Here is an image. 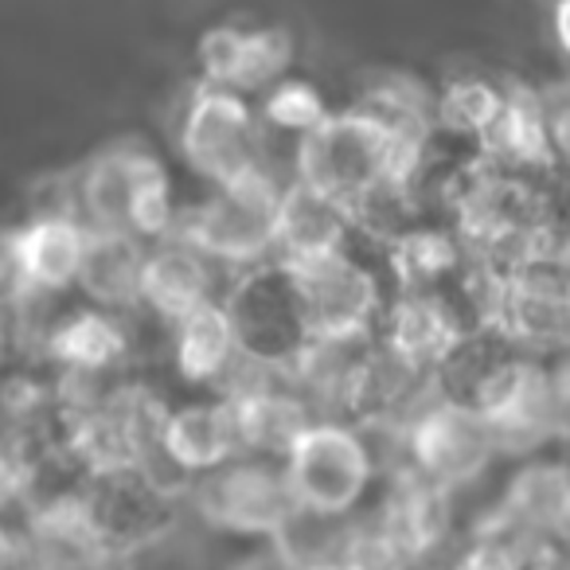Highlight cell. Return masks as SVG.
Returning <instances> with one entry per match:
<instances>
[{"mask_svg": "<svg viewBox=\"0 0 570 570\" xmlns=\"http://www.w3.org/2000/svg\"><path fill=\"white\" fill-rule=\"evenodd\" d=\"M411 473L426 476V481L442 484V489H458V484L473 481L484 473L489 458L497 453L492 430L481 422V414L465 403H438L414 419L411 434Z\"/></svg>", "mask_w": 570, "mask_h": 570, "instance_id": "30bf717a", "label": "cell"}, {"mask_svg": "<svg viewBox=\"0 0 570 570\" xmlns=\"http://www.w3.org/2000/svg\"><path fill=\"white\" fill-rule=\"evenodd\" d=\"M419 157L422 149L399 141L375 114L344 110L328 114L317 129L305 134L297 153V180L352 212L367 191L411 180Z\"/></svg>", "mask_w": 570, "mask_h": 570, "instance_id": "6da1fadb", "label": "cell"}, {"mask_svg": "<svg viewBox=\"0 0 570 570\" xmlns=\"http://www.w3.org/2000/svg\"><path fill=\"white\" fill-rule=\"evenodd\" d=\"M500 106H504V95L484 79H458L445 87L442 102H438V121L450 126L453 134L484 137L500 118Z\"/></svg>", "mask_w": 570, "mask_h": 570, "instance_id": "cb8c5ba5", "label": "cell"}, {"mask_svg": "<svg viewBox=\"0 0 570 570\" xmlns=\"http://www.w3.org/2000/svg\"><path fill=\"white\" fill-rule=\"evenodd\" d=\"M551 24H554V40H559V48L570 56V0H554Z\"/></svg>", "mask_w": 570, "mask_h": 570, "instance_id": "1f68e13d", "label": "cell"}, {"mask_svg": "<svg viewBox=\"0 0 570 570\" xmlns=\"http://www.w3.org/2000/svg\"><path fill=\"white\" fill-rule=\"evenodd\" d=\"M348 212L333 204L328 196L313 191L309 184H289L282 188V207H277V243L282 246V266L297 262L328 258L341 254L344 235H348Z\"/></svg>", "mask_w": 570, "mask_h": 570, "instance_id": "5bb4252c", "label": "cell"}, {"mask_svg": "<svg viewBox=\"0 0 570 570\" xmlns=\"http://www.w3.org/2000/svg\"><path fill=\"white\" fill-rule=\"evenodd\" d=\"M411 567H414L411 554L395 543V535L380 520L344 531L336 570H411Z\"/></svg>", "mask_w": 570, "mask_h": 570, "instance_id": "d4e9b609", "label": "cell"}, {"mask_svg": "<svg viewBox=\"0 0 570 570\" xmlns=\"http://www.w3.org/2000/svg\"><path fill=\"white\" fill-rule=\"evenodd\" d=\"M141 250L126 235H98L87 230V254H82L79 277L102 302H134L141 297Z\"/></svg>", "mask_w": 570, "mask_h": 570, "instance_id": "7402d4cb", "label": "cell"}, {"mask_svg": "<svg viewBox=\"0 0 570 570\" xmlns=\"http://www.w3.org/2000/svg\"><path fill=\"white\" fill-rule=\"evenodd\" d=\"M79 497L102 551L118 559H126L137 547L157 543L173 528V489H165L157 476L137 465L90 473Z\"/></svg>", "mask_w": 570, "mask_h": 570, "instance_id": "52a82bcc", "label": "cell"}, {"mask_svg": "<svg viewBox=\"0 0 570 570\" xmlns=\"http://www.w3.org/2000/svg\"><path fill=\"white\" fill-rule=\"evenodd\" d=\"M238 434L227 403L184 406L165 419L160 430V458L180 476H204L238 458Z\"/></svg>", "mask_w": 570, "mask_h": 570, "instance_id": "4fadbf2b", "label": "cell"}, {"mask_svg": "<svg viewBox=\"0 0 570 570\" xmlns=\"http://www.w3.org/2000/svg\"><path fill=\"white\" fill-rule=\"evenodd\" d=\"M20 262H24L28 285H43V289H59V285L75 282L87 254V227L75 219H40L28 230L17 235Z\"/></svg>", "mask_w": 570, "mask_h": 570, "instance_id": "ffe728a7", "label": "cell"}, {"mask_svg": "<svg viewBox=\"0 0 570 570\" xmlns=\"http://www.w3.org/2000/svg\"><path fill=\"white\" fill-rule=\"evenodd\" d=\"M40 570H126V559H118V554H82V559L40 562Z\"/></svg>", "mask_w": 570, "mask_h": 570, "instance_id": "4dcf8cb0", "label": "cell"}, {"mask_svg": "<svg viewBox=\"0 0 570 570\" xmlns=\"http://www.w3.org/2000/svg\"><path fill=\"white\" fill-rule=\"evenodd\" d=\"M294 59V40L282 28H254L243 32L235 24H219L199 40L204 82L219 90H254L274 82Z\"/></svg>", "mask_w": 570, "mask_h": 570, "instance_id": "7c38bea8", "label": "cell"}, {"mask_svg": "<svg viewBox=\"0 0 570 570\" xmlns=\"http://www.w3.org/2000/svg\"><path fill=\"white\" fill-rule=\"evenodd\" d=\"M230 419H235L238 450L258 453V458L282 461L289 453V445L302 438V430L309 426V411L297 403L294 395L266 387V383H250V387L235 391L227 399Z\"/></svg>", "mask_w": 570, "mask_h": 570, "instance_id": "2e32d148", "label": "cell"}, {"mask_svg": "<svg viewBox=\"0 0 570 570\" xmlns=\"http://www.w3.org/2000/svg\"><path fill=\"white\" fill-rule=\"evenodd\" d=\"M302 297L309 341L317 344H348L364 333L367 317L375 313V282L341 254L285 266Z\"/></svg>", "mask_w": 570, "mask_h": 570, "instance_id": "9c48e42d", "label": "cell"}, {"mask_svg": "<svg viewBox=\"0 0 570 570\" xmlns=\"http://www.w3.org/2000/svg\"><path fill=\"white\" fill-rule=\"evenodd\" d=\"M196 508L212 528L274 543L302 508L274 458H230L196 484Z\"/></svg>", "mask_w": 570, "mask_h": 570, "instance_id": "277c9868", "label": "cell"}, {"mask_svg": "<svg viewBox=\"0 0 570 570\" xmlns=\"http://www.w3.org/2000/svg\"><path fill=\"white\" fill-rule=\"evenodd\" d=\"M387 341L391 360L403 364L406 372H419V367L430 364H445L461 348V328L453 321V313L445 309V302L414 289L391 313Z\"/></svg>", "mask_w": 570, "mask_h": 570, "instance_id": "e0dca14e", "label": "cell"}, {"mask_svg": "<svg viewBox=\"0 0 570 570\" xmlns=\"http://www.w3.org/2000/svg\"><path fill=\"white\" fill-rule=\"evenodd\" d=\"M504 523L531 535H570V469L531 465L508 484Z\"/></svg>", "mask_w": 570, "mask_h": 570, "instance_id": "ac0fdd59", "label": "cell"}, {"mask_svg": "<svg viewBox=\"0 0 570 570\" xmlns=\"http://www.w3.org/2000/svg\"><path fill=\"white\" fill-rule=\"evenodd\" d=\"M28 285V274H24V262H20V243L17 235H0V305L20 297Z\"/></svg>", "mask_w": 570, "mask_h": 570, "instance_id": "f1b7e54d", "label": "cell"}, {"mask_svg": "<svg viewBox=\"0 0 570 570\" xmlns=\"http://www.w3.org/2000/svg\"><path fill=\"white\" fill-rule=\"evenodd\" d=\"M380 523L419 567L450 535V489H442V484L426 481L419 473H406L383 500Z\"/></svg>", "mask_w": 570, "mask_h": 570, "instance_id": "9a60e30c", "label": "cell"}, {"mask_svg": "<svg viewBox=\"0 0 570 570\" xmlns=\"http://www.w3.org/2000/svg\"><path fill=\"white\" fill-rule=\"evenodd\" d=\"M492 153H500L512 165H551V126H547V110L531 90L515 87L512 95H504V106H500V118L492 121L489 134Z\"/></svg>", "mask_w": 570, "mask_h": 570, "instance_id": "44dd1931", "label": "cell"}, {"mask_svg": "<svg viewBox=\"0 0 570 570\" xmlns=\"http://www.w3.org/2000/svg\"><path fill=\"white\" fill-rule=\"evenodd\" d=\"M56 352L75 367H106L121 352V333L106 317L87 313L56 336Z\"/></svg>", "mask_w": 570, "mask_h": 570, "instance_id": "484cf974", "label": "cell"}, {"mask_svg": "<svg viewBox=\"0 0 570 570\" xmlns=\"http://www.w3.org/2000/svg\"><path fill=\"white\" fill-rule=\"evenodd\" d=\"M141 297L153 302L168 321H184L207 297V266L191 246H165L141 266Z\"/></svg>", "mask_w": 570, "mask_h": 570, "instance_id": "d6986e66", "label": "cell"}, {"mask_svg": "<svg viewBox=\"0 0 570 570\" xmlns=\"http://www.w3.org/2000/svg\"><path fill=\"white\" fill-rule=\"evenodd\" d=\"M285 481L302 512L344 520L372 484V453L341 422H309L282 458Z\"/></svg>", "mask_w": 570, "mask_h": 570, "instance_id": "3957f363", "label": "cell"}, {"mask_svg": "<svg viewBox=\"0 0 570 570\" xmlns=\"http://www.w3.org/2000/svg\"><path fill=\"white\" fill-rule=\"evenodd\" d=\"M82 212L98 235L157 238L168 230V184L160 165L141 149H106L82 168Z\"/></svg>", "mask_w": 570, "mask_h": 570, "instance_id": "7a4b0ae2", "label": "cell"}, {"mask_svg": "<svg viewBox=\"0 0 570 570\" xmlns=\"http://www.w3.org/2000/svg\"><path fill=\"white\" fill-rule=\"evenodd\" d=\"M262 110H266V118L274 121V126L302 129V134L317 129L321 121L328 118L325 102H321V95L309 87V82H282V87L266 98V106H262Z\"/></svg>", "mask_w": 570, "mask_h": 570, "instance_id": "83f0119b", "label": "cell"}, {"mask_svg": "<svg viewBox=\"0 0 570 570\" xmlns=\"http://www.w3.org/2000/svg\"><path fill=\"white\" fill-rule=\"evenodd\" d=\"M180 145L191 165L215 184H235L250 173H262L258 126L235 90H219L204 82L184 114Z\"/></svg>", "mask_w": 570, "mask_h": 570, "instance_id": "ba28073f", "label": "cell"}, {"mask_svg": "<svg viewBox=\"0 0 570 570\" xmlns=\"http://www.w3.org/2000/svg\"><path fill=\"white\" fill-rule=\"evenodd\" d=\"M277 207L282 188L266 173H250L235 184H219L184 227V246L227 262H250L277 243Z\"/></svg>", "mask_w": 570, "mask_h": 570, "instance_id": "8992f818", "label": "cell"}, {"mask_svg": "<svg viewBox=\"0 0 570 570\" xmlns=\"http://www.w3.org/2000/svg\"><path fill=\"white\" fill-rule=\"evenodd\" d=\"M227 317L235 328V344L246 352V360L262 367L297 364L313 344L302 297L285 266L243 277L230 294Z\"/></svg>", "mask_w": 570, "mask_h": 570, "instance_id": "5b68a950", "label": "cell"}, {"mask_svg": "<svg viewBox=\"0 0 570 570\" xmlns=\"http://www.w3.org/2000/svg\"><path fill=\"white\" fill-rule=\"evenodd\" d=\"M176 325H180L176 360H180V372L188 380H215L219 372H227L230 356L238 348L227 309H219L215 302H204Z\"/></svg>", "mask_w": 570, "mask_h": 570, "instance_id": "603a6c76", "label": "cell"}, {"mask_svg": "<svg viewBox=\"0 0 570 570\" xmlns=\"http://www.w3.org/2000/svg\"><path fill=\"white\" fill-rule=\"evenodd\" d=\"M453 266V243L430 230H414V235L395 243V269L406 285H422L430 277L445 274Z\"/></svg>", "mask_w": 570, "mask_h": 570, "instance_id": "4316f807", "label": "cell"}, {"mask_svg": "<svg viewBox=\"0 0 570 570\" xmlns=\"http://www.w3.org/2000/svg\"><path fill=\"white\" fill-rule=\"evenodd\" d=\"M489 317L500 325L508 341L523 344H554L570 336V277L547 274V269L523 266L497 282L489 302Z\"/></svg>", "mask_w": 570, "mask_h": 570, "instance_id": "8fae6325", "label": "cell"}, {"mask_svg": "<svg viewBox=\"0 0 570 570\" xmlns=\"http://www.w3.org/2000/svg\"><path fill=\"white\" fill-rule=\"evenodd\" d=\"M235 570H309V567H302L282 543H266V547H258V551L246 554Z\"/></svg>", "mask_w": 570, "mask_h": 570, "instance_id": "f546056e", "label": "cell"}]
</instances>
